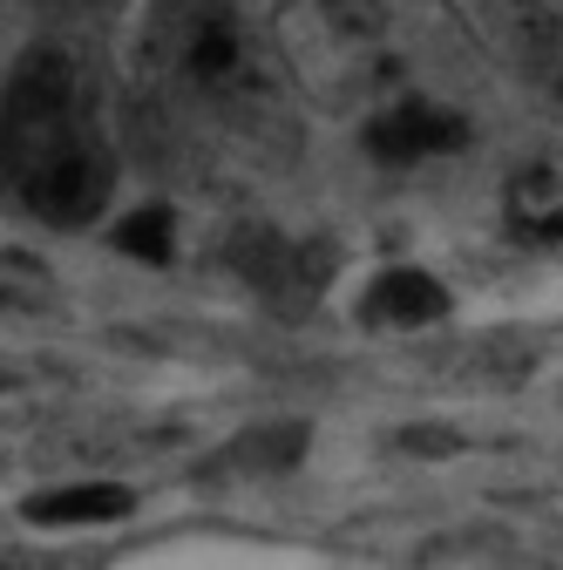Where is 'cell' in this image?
<instances>
[{
  "label": "cell",
  "instance_id": "1",
  "mask_svg": "<svg viewBox=\"0 0 563 570\" xmlns=\"http://www.w3.org/2000/svg\"><path fill=\"white\" fill-rule=\"evenodd\" d=\"M144 76L184 129L245 157H293V76L231 0H157L144 21Z\"/></svg>",
  "mask_w": 563,
  "mask_h": 570
},
{
  "label": "cell",
  "instance_id": "2",
  "mask_svg": "<svg viewBox=\"0 0 563 570\" xmlns=\"http://www.w3.org/2000/svg\"><path fill=\"white\" fill-rule=\"evenodd\" d=\"M0 184L41 225H89L109 204L116 157L76 55L34 48L0 89Z\"/></svg>",
  "mask_w": 563,
  "mask_h": 570
},
{
  "label": "cell",
  "instance_id": "3",
  "mask_svg": "<svg viewBox=\"0 0 563 570\" xmlns=\"http://www.w3.org/2000/svg\"><path fill=\"white\" fill-rule=\"evenodd\" d=\"M271 48L306 102L326 116L381 109L387 102V28L374 0H286L271 14Z\"/></svg>",
  "mask_w": 563,
  "mask_h": 570
},
{
  "label": "cell",
  "instance_id": "4",
  "mask_svg": "<svg viewBox=\"0 0 563 570\" xmlns=\"http://www.w3.org/2000/svg\"><path fill=\"white\" fill-rule=\"evenodd\" d=\"M448 14L488 61L563 109V0H448Z\"/></svg>",
  "mask_w": 563,
  "mask_h": 570
},
{
  "label": "cell",
  "instance_id": "5",
  "mask_svg": "<svg viewBox=\"0 0 563 570\" xmlns=\"http://www.w3.org/2000/svg\"><path fill=\"white\" fill-rule=\"evenodd\" d=\"M367 142L387 164H428V157H455L462 150L468 122L448 102H428V96H387L367 116Z\"/></svg>",
  "mask_w": 563,
  "mask_h": 570
},
{
  "label": "cell",
  "instance_id": "6",
  "mask_svg": "<svg viewBox=\"0 0 563 570\" xmlns=\"http://www.w3.org/2000/svg\"><path fill=\"white\" fill-rule=\"evenodd\" d=\"M503 218L523 245H563V150H543L510 170Z\"/></svg>",
  "mask_w": 563,
  "mask_h": 570
},
{
  "label": "cell",
  "instance_id": "7",
  "mask_svg": "<svg viewBox=\"0 0 563 570\" xmlns=\"http://www.w3.org/2000/svg\"><path fill=\"white\" fill-rule=\"evenodd\" d=\"M360 313L374 326H435V320H448V293H442V278H428L421 265H394L367 285Z\"/></svg>",
  "mask_w": 563,
  "mask_h": 570
},
{
  "label": "cell",
  "instance_id": "8",
  "mask_svg": "<svg viewBox=\"0 0 563 570\" xmlns=\"http://www.w3.org/2000/svg\"><path fill=\"white\" fill-rule=\"evenodd\" d=\"M136 510V495L122 482H76V489H48L21 510L28 523H48V530H68V523H116Z\"/></svg>",
  "mask_w": 563,
  "mask_h": 570
},
{
  "label": "cell",
  "instance_id": "9",
  "mask_svg": "<svg viewBox=\"0 0 563 570\" xmlns=\"http://www.w3.org/2000/svg\"><path fill=\"white\" fill-rule=\"evenodd\" d=\"M116 245H122L129 258H144V265H170V258H177V218L150 204V210H136V218L116 225Z\"/></svg>",
  "mask_w": 563,
  "mask_h": 570
},
{
  "label": "cell",
  "instance_id": "10",
  "mask_svg": "<svg viewBox=\"0 0 563 570\" xmlns=\"http://www.w3.org/2000/svg\"><path fill=\"white\" fill-rule=\"evenodd\" d=\"M0 14H8V0H0Z\"/></svg>",
  "mask_w": 563,
  "mask_h": 570
}]
</instances>
